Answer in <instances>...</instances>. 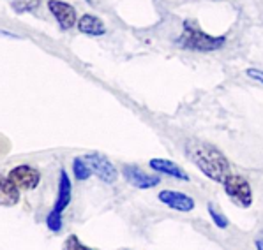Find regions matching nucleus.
<instances>
[{"label": "nucleus", "instance_id": "f257e3e1", "mask_svg": "<svg viewBox=\"0 0 263 250\" xmlns=\"http://www.w3.org/2000/svg\"><path fill=\"white\" fill-rule=\"evenodd\" d=\"M185 152L191 157L193 162L200 168V171L207 175L210 180L222 183L232 175V166H230L228 159L212 144L193 139L185 144Z\"/></svg>", "mask_w": 263, "mask_h": 250}, {"label": "nucleus", "instance_id": "f03ea898", "mask_svg": "<svg viewBox=\"0 0 263 250\" xmlns=\"http://www.w3.org/2000/svg\"><path fill=\"white\" fill-rule=\"evenodd\" d=\"M226 37H212L209 34H203L198 27H194L191 22H184V32H182L179 44L185 50L194 51H216L224 46Z\"/></svg>", "mask_w": 263, "mask_h": 250}, {"label": "nucleus", "instance_id": "7ed1b4c3", "mask_svg": "<svg viewBox=\"0 0 263 250\" xmlns=\"http://www.w3.org/2000/svg\"><path fill=\"white\" fill-rule=\"evenodd\" d=\"M71 201V181L67 173L60 171V178H59V197H57V203L51 213L46 217V225L51 229V231H60L62 229V212L67 208Z\"/></svg>", "mask_w": 263, "mask_h": 250}, {"label": "nucleus", "instance_id": "20e7f679", "mask_svg": "<svg viewBox=\"0 0 263 250\" xmlns=\"http://www.w3.org/2000/svg\"><path fill=\"white\" fill-rule=\"evenodd\" d=\"M222 187H224L226 194L232 197L233 201L242 208H248L253 203V191H251L249 181L240 175H232L228 176L224 181H222Z\"/></svg>", "mask_w": 263, "mask_h": 250}, {"label": "nucleus", "instance_id": "39448f33", "mask_svg": "<svg viewBox=\"0 0 263 250\" xmlns=\"http://www.w3.org/2000/svg\"><path fill=\"white\" fill-rule=\"evenodd\" d=\"M83 159L92 169V173H96L104 183H113L117 180V169L106 157L99 155V153H87Z\"/></svg>", "mask_w": 263, "mask_h": 250}, {"label": "nucleus", "instance_id": "423d86ee", "mask_svg": "<svg viewBox=\"0 0 263 250\" xmlns=\"http://www.w3.org/2000/svg\"><path fill=\"white\" fill-rule=\"evenodd\" d=\"M9 178L14 181V185L18 189L30 191V189H35L39 185L41 175H39L37 169H34L30 166H18L9 173Z\"/></svg>", "mask_w": 263, "mask_h": 250}, {"label": "nucleus", "instance_id": "0eeeda50", "mask_svg": "<svg viewBox=\"0 0 263 250\" xmlns=\"http://www.w3.org/2000/svg\"><path fill=\"white\" fill-rule=\"evenodd\" d=\"M48 7H50L51 14L55 16V19L59 22V25L62 27L64 30H69V28L74 27L76 11L72 6H69V4H66V2H60V0H50Z\"/></svg>", "mask_w": 263, "mask_h": 250}, {"label": "nucleus", "instance_id": "6e6552de", "mask_svg": "<svg viewBox=\"0 0 263 250\" xmlns=\"http://www.w3.org/2000/svg\"><path fill=\"white\" fill-rule=\"evenodd\" d=\"M159 201L164 203L166 206L177 210V212L187 213L194 210V199L191 196L184 194V192H177V191H163L159 194Z\"/></svg>", "mask_w": 263, "mask_h": 250}, {"label": "nucleus", "instance_id": "1a4fd4ad", "mask_svg": "<svg viewBox=\"0 0 263 250\" xmlns=\"http://www.w3.org/2000/svg\"><path fill=\"white\" fill-rule=\"evenodd\" d=\"M124 176H125V180L133 185V187H138V189H152L161 181L159 176L147 175V173H143L140 168H136V166H125L124 168Z\"/></svg>", "mask_w": 263, "mask_h": 250}, {"label": "nucleus", "instance_id": "9d476101", "mask_svg": "<svg viewBox=\"0 0 263 250\" xmlns=\"http://www.w3.org/2000/svg\"><path fill=\"white\" fill-rule=\"evenodd\" d=\"M20 201V189L9 176L0 175V206H14Z\"/></svg>", "mask_w": 263, "mask_h": 250}, {"label": "nucleus", "instance_id": "9b49d317", "mask_svg": "<svg viewBox=\"0 0 263 250\" xmlns=\"http://www.w3.org/2000/svg\"><path fill=\"white\" fill-rule=\"evenodd\" d=\"M151 168L156 169V171H159V173H163V175L173 176V178H177V180H184V181L189 180L187 173H185L180 166H177L175 162H172V160H166V159H152L151 160Z\"/></svg>", "mask_w": 263, "mask_h": 250}, {"label": "nucleus", "instance_id": "f8f14e48", "mask_svg": "<svg viewBox=\"0 0 263 250\" xmlns=\"http://www.w3.org/2000/svg\"><path fill=\"white\" fill-rule=\"evenodd\" d=\"M78 28H80V32L88 34V35H103L104 34V23L94 14L82 16L78 22Z\"/></svg>", "mask_w": 263, "mask_h": 250}, {"label": "nucleus", "instance_id": "ddd939ff", "mask_svg": "<svg viewBox=\"0 0 263 250\" xmlns=\"http://www.w3.org/2000/svg\"><path fill=\"white\" fill-rule=\"evenodd\" d=\"M72 169H74L76 180H87L90 176L92 169L88 168V164L85 162V159H74L72 160Z\"/></svg>", "mask_w": 263, "mask_h": 250}, {"label": "nucleus", "instance_id": "4468645a", "mask_svg": "<svg viewBox=\"0 0 263 250\" xmlns=\"http://www.w3.org/2000/svg\"><path fill=\"white\" fill-rule=\"evenodd\" d=\"M209 213H210V217H212V220H214V224L217 225L219 229H226L228 227V219H226L224 215L221 213V210L216 206L214 203H209Z\"/></svg>", "mask_w": 263, "mask_h": 250}, {"label": "nucleus", "instance_id": "2eb2a0df", "mask_svg": "<svg viewBox=\"0 0 263 250\" xmlns=\"http://www.w3.org/2000/svg\"><path fill=\"white\" fill-rule=\"evenodd\" d=\"M62 250H92V248L85 247L82 241L78 240V236H69L66 241H64Z\"/></svg>", "mask_w": 263, "mask_h": 250}, {"label": "nucleus", "instance_id": "dca6fc26", "mask_svg": "<svg viewBox=\"0 0 263 250\" xmlns=\"http://www.w3.org/2000/svg\"><path fill=\"white\" fill-rule=\"evenodd\" d=\"M37 6H39V0H20V2L13 4V7L16 11H20V13H23V11H32Z\"/></svg>", "mask_w": 263, "mask_h": 250}, {"label": "nucleus", "instance_id": "f3484780", "mask_svg": "<svg viewBox=\"0 0 263 250\" xmlns=\"http://www.w3.org/2000/svg\"><path fill=\"white\" fill-rule=\"evenodd\" d=\"M248 76L251 79H254V81H260L263 83V71H258V69H248Z\"/></svg>", "mask_w": 263, "mask_h": 250}, {"label": "nucleus", "instance_id": "a211bd4d", "mask_svg": "<svg viewBox=\"0 0 263 250\" xmlns=\"http://www.w3.org/2000/svg\"><path fill=\"white\" fill-rule=\"evenodd\" d=\"M254 245H256L258 250H263V231H260L256 235V240H254Z\"/></svg>", "mask_w": 263, "mask_h": 250}]
</instances>
